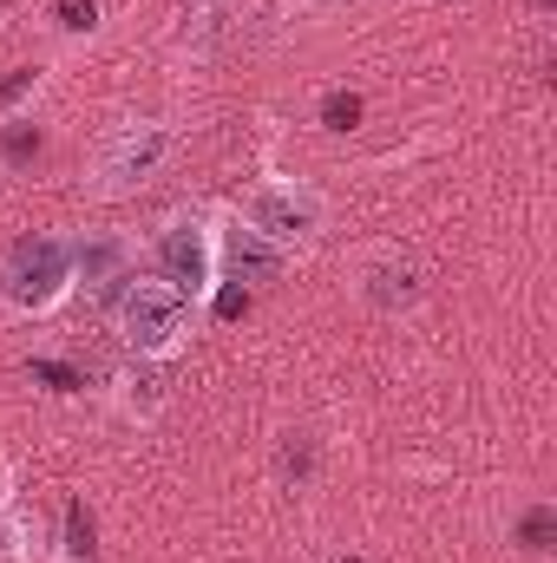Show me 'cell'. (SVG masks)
<instances>
[{
  "mask_svg": "<svg viewBox=\"0 0 557 563\" xmlns=\"http://www.w3.org/2000/svg\"><path fill=\"white\" fill-rule=\"evenodd\" d=\"M66 288H73V250L59 236L33 230V236H13L7 243V256H0V295H7V308L46 314Z\"/></svg>",
  "mask_w": 557,
  "mask_h": 563,
  "instance_id": "6da1fadb",
  "label": "cell"
},
{
  "mask_svg": "<svg viewBox=\"0 0 557 563\" xmlns=\"http://www.w3.org/2000/svg\"><path fill=\"white\" fill-rule=\"evenodd\" d=\"M184 321H190V295H177L171 282H132L119 295V334L139 354H171L184 341Z\"/></svg>",
  "mask_w": 557,
  "mask_h": 563,
  "instance_id": "7a4b0ae2",
  "label": "cell"
},
{
  "mask_svg": "<svg viewBox=\"0 0 557 563\" xmlns=\"http://www.w3.org/2000/svg\"><path fill=\"white\" fill-rule=\"evenodd\" d=\"M243 217H250V230L270 236V243H302V236H315V223H321V197H315V190H295V184H256L250 203H243Z\"/></svg>",
  "mask_w": 557,
  "mask_h": 563,
  "instance_id": "3957f363",
  "label": "cell"
},
{
  "mask_svg": "<svg viewBox=\"0 0 557 563\" xmlns=\"http://www.w3.org/2000/svg\"><path fill=\"white\" fill-rule=\"evenodd\" d=\"M217 276V250H210V230L204 223H171L157 236V282H171L177 295H204Z\"/></svg>",
  "mask_w": 557,
  "mask_h": 563,
  "instance_id": "277c9868",
  "label": "cell"
},
{
  "mask_svg": "<svg viewBox=\"0 0 557 563\" xmlns=\"http://www.w3.org/2000/svg\"><path fill=\"white\" fill-rule=\"evenodd\" d=\"M171 151V139L157 132V125H139V132H125V139L106 151V164H99V177L112 184V190H125L132 177H144V170H157V157Z\"/></svg>",
  "mask_w": 557,
  "mask_h": 563,
  "instance_id": "5b68a950",
  "label": "cell"
},
{
  "mask_svg": "<svg viewBox=\"0 0 557 563\" xmlns=\"http://www.w3.org/2000/svg\"><path fill=\"white\" fill-rule=\"evenodd\" d=\"M361 301L368 308H414L419 301V269L407 263V256H387V263H374L368 276H361Z\"/></svg>",
  "mask_w": 557,
  "mask_h": 563,
  "instance_id": "8992f818",
  "label": "cell"
},
{
  "mask_svg": "<svg viewBox=\"0 0 557 563\" xmlns=\"http://www.w3.org/2000/svg\"><path fill=\"white\" fill-rule=\"evenodd\" d=\"M73 276L86 282L92 295H112L119 282H132L125 276V243H119V236H86V243L73 250Z\"/></svg>",
  "mask_w": 557,
  "mask_h": 563,
  "instance_id": "52a82bcc",
  "label": "cell"
},
{
  "mask_svg": "<svg viewBox=\"0 0 557 563\" xmlns=\"http://www.w3.org/2000/svg\"><path fill=\"white\" fill-rule=\"evenodd\" d=\"M276 472L288 478V485H302V478L315 472V445H308V432H288V439H282V452H276Z\"/></svg>",
  "mask_w": 557,
  "mask_h": 563,
  "instance_id": "ba28073f",
  "label": "cell"
},
{
  "mask_svg": "<svg viewBox=\"0 0 557 563\" xmlns=\"http://www.w3.org/2000/svg\"><path fill=\"white\" fill-rule=\"evenodd\" d=\"M40 125H26V119H13V125H7V132H0V157H7V164H26V157H40Z\"/></svg>",
  "mask_w": 557,
  "mask_h": 563,
  "instance_id": "9c48e42d",
  "label": "cell"
},
{
  "mask_svg": "<svg viewBox=\"0 0 557 563\" xmlns=\"http://www.w3.org/2000/svg\"><path fill=\"white\" fill-rule=\"evenodd\" d=\"M125 407H132V413H157V407H164V374L139 367V374L125 380Z\"/></svg>",
  "mask_w": 557,
  "mask_h": 563,
  "instance_id": "30bf717a",
  "label": "cell"
},
{
  "mask_svg": "<svg viewBox=\"0 0 557 563\" xmlns=\"http://www.w3.org/2000/svg\"><path fill=\"white\" fill-rule=\"evenodd\" d=\"M321 125H328V132H354V125H361V99H354V92H328V99H321Z\"/></svg>",
  "mask_w": 557,
  "mask_h": 563,
  "instance_id": "8fae6325",
  "label": "cell"
},
{
  "mask_svg": "<svg viewBox=\"0 0 557 563\" xmlns=\"http://www.w3.org/2000/svg\"><path fill=\"white\" fill-rule=\"evenodd\" d=\"M66 558H92V511L66 505Z\"/></svg>",
  "mask_w": 557,
  "mask_h": 563,
  "instance_id": "7c38bea8",
  "label": "cell"
},
{
  "mask_svg": "<svg viewBox=\"0 0 557 563\" xmlns=\"http://www.w3.org/2000/svg\"><path fill=\"white\" fill-rule=\"evenodd\" d=\"M53 13H59L66 33H92L99 26V0H53Z\"/></svg>",
  "mask_w": 557,
  "mask_h": 563,
  "instance_id": "4fadbf2b",
  "label": "cell"
},
{
  "mask_svg": "<svg viewBox=\"0 0 557 563\" xmlns=\"http://www.w3.org/2000/svg\"><path fill=\"white\" fill-rule=\"evenodd\" d=\"M551 531H557L551 505H538V511L525 518V531H518V538H525V551H551Z\"/></svg>",
  "mask_w": 557,
  "mask_h": 563,
  "instance_id": "5bb4252c",
  "label": "cell"
},
{
  "mask_svg": "<svg viewBox=\"0 0 557 563\" xmlns=\"http://www.w3.org/2000/svg\"><path fill=\"white\" fill-rule=\"evenodd\" d=\"M26 86H33V73H13V79H7V86H0V106H7V99H20V92H26Z\"/></svg>",
  "mask_w": 557,
  "mask_h": 563,
  "instance_id": "9a60e30c",
  "label": "cell"
},
{
  "mask_svg": "<svg viewBox=\"0 0 557 563\" xmlns=\"http://www.w3.org/2000/svg\"><path fill=\"white\" fill-rule=\"evenodd\" d=\"M341 563H361V558H341Z\"/></svg>",
  "mask_w": 557,
  "mask_h": 563,
  "instance_id": "2e32d148",
  "label": "cell"
}]
</instances>
